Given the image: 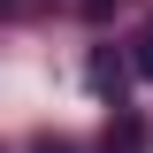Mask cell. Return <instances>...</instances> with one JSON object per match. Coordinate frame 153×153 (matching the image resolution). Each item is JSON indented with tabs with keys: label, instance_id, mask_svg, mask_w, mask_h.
<instances>
[{
	"label": "cell",
	"instance_id": "3",
	"mask_svg": "<svg viewBox=\"0 0 153 153\" xmlns=\"http://www.w3.org/2000/svg\"><path fill=\"white\" fill-rule=\"evenodd\" d=\"M38 153H76V146H69V138H38Z\"/></svg>",
	"mask_w": 153,
	"mask_h": 153
},
{
	"label": "cell",
	"instance_id": "5",
	"mask_svg": "<svg viewBox=\"0 0 153 153\" xmlns=\"http://www.w3.org/2000/svg\"><path fill=\"white\" fill-rule=\"evenodd\" d=\"M0 8H16V0H0Z\"/></svg>",
	"mask_w": 153,
	"mask_h": 153
},
{
	"label": "cell",
	"instance_id": "1",
	"mask_svg": "<svg viewBox=\"0 0 153 153\" xmlns=\"http://www.w3.org/2000/svg\"><path fill=\"white\" fill-rule=\"evenodd\" d=\"M107 153H146V123H138V115H115V130H107Z\"/></svg>",
	"mask_w": 153,
	"mask_h": 153
},
{
	"label": "cell",
	"instance_id": "2",
	"mask_svg": "<svg viewBox=\"0 0 153 153\" xmlns=\"http://www.w3.org/2000/svg\"><path fill=\"white\" fill-rule=\"evenodd\" d=\"M130 69H138V76L153 84V23H146V38H138V54H130Z\"/></svg>",
	"mask_w": 153,
	"mask_h": 153
},
{
	"label": "cell",
	"instance_id": "4",
	"mask_svg": "<svg viewBox=\"0 0 153 153\" xmlns=\"http://www.w3.org/2000/svg\"><path fill=\"white\" fill-rule=\"evenodd\" d=\"M84 8H92V16H107V0H84Z\"/></svg>",
	"mask_w": 153,
	"mask_h": 153
}]
</instances>
